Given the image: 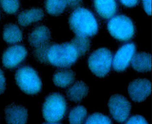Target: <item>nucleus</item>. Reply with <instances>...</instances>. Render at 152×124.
Wrapping results in <instances>:
<instances>
[{"label":"nucleus","mask_w":152,"mask_h":124,"mask_svg":"<svg viewBox=\"0 0 152 124\" xmlns=\"http://www.w3.org/2000/svg\"><path fill=\"white\" fill-rule=\"evenodd\" d=\"M70 29L76 36L92 37L97 34L98 24L91 11L84 8H77L69 19Z\"/></svg>","instance_id":"obj_1"},{"label":"nucleus","mask_w":152,"mask_h":124,"mask_svg":"<svg viewBox=\"0 0 152 124\" xmlns=\"http://www.w3.org/2000/svg\"><path fill=\"white\" fill-rule=\"evenodd\" d=\"M79 57L77 51L72 42L49 44L46 53V63L58 68H69Z\"/></svg>","instance_id":"obj_2"},{"label":"nucleus","mask_w":152,"mask_h":124,"mask_svg":"<svg viewBox=\"0 0 152 124\" xmlns=\"http://www.w3.org/2000/svg\"><path fill=\"white\" fill-rule=\"evenodd\" d=\"M66 110L64 97L58 93H53L47 97L43 106V116L47 124H58L61 120Z\"/></svg>","instance_id":"obj_3"},{"label":"nucleus","mask_w":152,"mask_h":124,"mask_svg":"<svg viewBox=\"0 0 152 124\" xmlns=\"http://www.w3.org/2000/svg\"><path fill=\"white\" fill-rule=\"evenodd\" d=\"M15 78L19 87L26 94H37L42 88V82L37 73L29 66H24L17 70Z\"/></svg>","instance_id":"obj_4"},{"label":"nucleus","mask_w":152,"mask_h":124,"mask_svg":"<svg viewBox=\"0 0 152 124\" xmlns=\"http://www.w3.org/2000/svg\"><path fill=\"white\" fill-rule=\"evenodd\" d=\"M110 35L120 41H128L135 33V27L131 19L124 15L112 17L107 23Z\"/></svg>","instance_id":"obj_5"},{"label":"nucleus","mask_w":152,"mask_h":124,"mask_svg":"<svg viewBox=\"0 0 152 124\" xmlns=\"http://www.w3.org/2000/svg\"><path fill=\"white\" fill-rule=\"evenodd\" d=\"M113 61V55L106 48L96 50L90 56L88 66L91 72L97 76L103 78L110 70Z\"/></svg>","instance_id":"obj_6"},{"label":"nucleus","mask_w":152,"mask_h":124,"mask_svg":"<svg viewBox=\"0 0 152 124\" xmlns=\"http://www.w3.org/2000/svg\"><path fill=\"white\" fill-rule=\"evenodd\" d=\"M108 106L113 117L119 123L126 121L131 110V103L120 94L112 95L108 102Z\"/></svg>","instance_id":"obj_7"},{"label":"nucleus","mask_w":152,"mask_h":124,"mask_svg":"<svg viewBox=\"0 0 152 124\" xmlns=\"http://www.w3.org/2000/svg\"><path fill=\"white\" fill-rule=\"evenodd\" d=\"M135 51V45L133 43H127L121 47L112 61L114 70L117 72L125 70L129 65Z\"/></svg>","instance_id":"obj_8"},{"label":"nucleus","mask_w":152,"mask_h":124,"mask_svg":"<svg viewBox=\"0 0 152 124\" xmlns=\"http://www.w3.org/2000/svg\"><path fill=\"white\" fill-rule=\"evenodd\" d=\"M151 88L152 85L149 80L139 79L130 83L128 92L133 101L141 102L144 101L151 94Z\"/></svg>","instance_id":"obj_9"},{"label":"nucleus","mask_w":152,"mask_h":124,"mask_svg":"<svg viewBox=\"0 0 152 124\" xmlns=\"http://www.w3.org/2000/svg\"><path fill=\"white\" fill-rule=\"evenodd\" d=\"M27 55L26 48L21 45L10 47L6 50L2 58L4 66L8 69H13L25 59Z\"/></svg>","instance_id":"obj_10"},{"label":"nucleus","mask_w":152,"mask_h":124,"mask_svg":"<svg viewBox=\"0 0 152 124\" xmlns=\"http://www.w3.org/2000/svg\"><path fill=\"white\" fill-rule=\"evenodd\" d=\"M6 119L8 124H26L28 113L24 107L15 104L10 105L5 109Z\"/></svg>","instance_id":"obj_11"},{"label":"nucleus","mask_w":152,"mask_h":124,"mask_svg":"<svg viewBox=\"0 0 152 124\" xmlns=\"http://www.w3.org/2000/svg\"><path fill=\"white\" fill-rule=\"evenodd\" d=\"M50 37L51 33L48 27L44 26H39L30 33L29 42L35 48H39L49 43Z\"/></svg>","instance_id":"obj_12"},{"label":"nucleus","mask_w":152,"mask_h":124,"mask_svg":"<svg viewBox=\"0 0 152 124\" xmlns=\"http://www.w3.org/2000/svg\"><path fill=\"white\" fill-rule=\"evenodd\" d=\"M94 4L96 11L102 18L109 19L116 14L115 0H94Z\"/></svg>","instance_id":"obj_13"},{"label":"nucleus","mask_w":152,"mask_h":124,"mask_svg":"<svg viewBox=\"0 0 152 124\" xmlns=\"http://www.w3.org/2000/svg\"><path fill=\"white\" fill-rule=\"evenodd\" d=\"M151 55L145 52L138 53L133 56L131 66L135 70L139 72L150 71L152 69Z\"/></svg>","instance_id":"obj_14"},{"label":"nucleus","mask_w":152,"mask_h":124,"mask_svg":"<svg viewBox=\"0 0 152 124\" xmlns=\"http://www.w3.org/2000/svg\"><path fill=\"white\" fill-rule=\"evenodd\" d=\"M44 16V14L42 10L38 8L31 9L23 11L18 15V23L23 26H27L31 23L42 20Z\"/></svg>","instance_id":"obj_15"},{"label":"nucleus","mask_w":152,"mask_h":124,"mask_svg":"<svg viewBox=\"0 0 152 124\" xmlns=\"http://www.w3.org/2000/svg\"><path fill=\"white\" fill-rule=\"evenodd\" d=\"M89 87L82 81H77L67 90L66 94L71 101L79 102L88 94Z\"/></svg>","instance_id":"obj_16"},{"label":"nucleus","mask_w":152,"mask_h":124,"mask_svg":"<svg viewBox=\"0 0 152 124\" xmlns=\"http://www.w3.org/2000/svg\"><path fill=\"white\" fill-rule=\"evenodd\" d=\"M75 76L73 70H65L56 73L53 76V81L57 87L65 88L74 82Z\"/></svg>","instance_id":"obj_17"},{"label":"nucleus","mask_w":152,"mask_h":124,"mask_svg":"<svg viewBox=\"0 0 152 124\" xmlns=\"http://www.w3.org/2000/svg\"><path fill=\"white\" fill-rule=\"evenodd\" d=\"M3 38L8 43H17L22 40L23 33L17 25L9 24L4 28Z\"/></svg>","instance_id":"obj_18"},{"label":"nucleus","mask_w":152,"mask_h":124,"mask_svg":"<svg viewBox=\"0 0 152 124\" xmlns=\"http://www.w3.org/2000/svg\"><path fill=\"white\" fill-rule=\"evenodd\" d=\"M67 3L66 0H46L45 7L47 12L53 15H60L66 9Z\"/></svg>","instance_id":"obj_19"},{"label":"nucleus","mask_w":152,"mask_h":124,"mask_svg":"<svg viewBox=\"0 0 152 124\" xmlns=\"http://www.w3.org/2000/svg\"><path fill=\"white\" fill-rule=\"evenodd\" d=\"M87 111L83 106H76L72 109L69 115L70 124H82L87 116Z\"/></svg>","instance_id":"obj_20"},{"label":"nucleus","mask_w":152,"mask_h":124,"mask_svg":"<svg viewBox=\"0 0 152 124\" xmlns=\"http://www.w3.org/2000/svg\"><path fill=\"white\" fill-rule=\"evenodd\" d=\"M77 51L79 57L85 55L90 47V41L88 37L76 36L70 41Z\"/></svg>","instance_id":"obj_21"},{"label":"nucleus","mask_w":152,"mask_h":124,"mask_svg":"<svg viewBox=\"0 0 152 124\" xmlns=\"http://www.w3.org/2000/svg\"><path fill=\"white\" fill-rule=\"evenodd\" d=\"M0 4L4 11L9 14L15 13L20 7L18 0H0Z\"/></svg>","instance_id":"obj_22"},{"label":"nucleus","mask_w":152,"mask_h":124,"mask_svg":"<svg viewBox=\"0 0 152 124\" xmlns=\"http://www.w3.org/2000/svg\"><path fill=\"white\" fill-rule=\"evenodd\" d=\"M112 121L108 117L102 114L96 113L88 117L85 124H112Z\"/></svg>","instance_id":"obj_23"},{"label":"nucleus","mask_w":152,"mask_h":124,"mask_svg":"<svg viewBox=\"0 0 152 124\" xmlns=\"http://www.w3.org/2000/svg\"><path fill=\"white\" fill-rule=\"evenodd\" d=\"M126 124H148L146 119L140 115H136L131 117L126 122Z\"/></svg>","instance_id":"obj_24"},{"label":"nucleus","mask_w":152,"mask_h":124,"mask_svg":"<svg viewBox=\"0 0 152 124\" xmlns=\"http://www.w3.org/2000/svg\"><path fill=\"white\" fill-rule=\"evenodd\" d=\"M143 8L148 15L152 14V0H142Z\"/></svg>","instance_id":"obj_25"},{"label":"nucleus","mask_w":152,"mask_h":124,"mask_svg":"<svg viewBox=\"0 0 152 124\" xmlns=\"http://www.w3.org/2000/svg\"><path fill=\"white\" fill-rule=\"evenodd\" d=\"M6 89V79L4 73L0 69V94H2Z\"/></svg>","instance_id":"obj_26"},{"label":"nucleus","mask_w":152,"mask_h":124,"mask_svg":"<svg viewBox=\"0 0 152 124\" xmlns=\"http://www.w3.org/2000/svg\"><path fill=\"white\" fill-rule=\"evenodd\" d=\"M121 3L124 6L132 8L136 6L138 3L139 0H120Z\"/></svg>","instance_id":"obj_27"},{"label":"nucleus","mask_w":152,"mask_h":124,"mask_svg":"<svg viewBox=\"0 0 152 124\" xmlns=\"http://www.w3.org/2000/svg\"><path fill=\"white\" fill-rule=\"evenodd\" d=\"M67 5L72 8H75L78 6L80 4L82 0H66Z\"/></svg>","instance_id":"obj_28"}]
</instances>
